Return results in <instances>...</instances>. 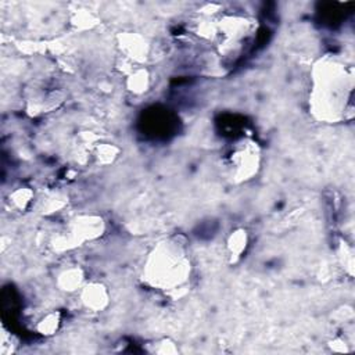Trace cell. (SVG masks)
<instances>
[{"instance_id": "obj_1", "label": "cell", "mask_w": 355, "mask_h": 355, "mask_svg": "<svg viewBox=\"0 0 355 355\" xmlns=\"http://www.w3.org/2000/svg\"><path fill=\"white\" fill-rule=\"evenodd\" d=\"M354 74L334 59L319 60L312 70L309 108L316 119L338 122L352 113Z\"/></svg>"}, {"instance_id": "obj_2", "label": "cell", "mask_w": 355, "mask_h": 355, "mask_svg": "<svg viewBox=\"0 0 355 355\" xmlns=\"http://www.w3.org/2000/svg\"><path fill=\"white\" fill-rule=\"evenodd\" d=\"M191 274L192 265L185 247L172 239L154 246L143 267L146 283L165 293L184 289L191 279Z\"/></svg>"}, {"instance_id": "obj_3", "label": "cell", "mask_w": 355, "mask_h": 355, "mask_svg": "<svg viewBox=\"0 0 355 355\" xmlns=\"http://www.w3.org/2000/svg\"><path fill=\"white\" fill-rule=\"evenodd\" d=\"M106 231V222L100 215L82 214L75 217L63 235L55 240V249L64 251L97 240Z\"/></svg>"}, {"instance_id": "obj_4", "label": "cell", "mask_w": 355, "mask_h": 355, "mask_svg": "<svg viewBox=\"0 0 355 355\" xmlns=\"http://www.w3.org/2000/svg\"><path fill=\"white\" fill-rule=\"evenodd\" d=\"M229 176L236 184L247 182L258 173L261 168V151L256 142L242 140L227 158Z\"/></svg>"}, {"instance_id": "obj_5", "label": "cell", "mask_w": 355, "mask_h": 355, "mask_svg": "<svg viewBox=\"0 0 355 355\" xmlns=\"http://www.w3.org/2000/svg\"><path fill=\"white\" fill-rule=\"evenodd\" d=\"M118 48L122 56L133 66H140L150 55L148 41L140 34L125 32L118 35Z\"/></svg>"}, {"instance_id": "obj_6", "label": "cell", "mask_w": 355, "mask_h": 355, "mask_svg": "<svg viewBox=\"0 0 355 355\" xmlns=\"http://www.w3.org/2000/svg\"><path fill=\"white\" fill-rule=\"evenodd\" d=\"M79 298L88 311L100 312L110 304V291L102 282H86L79 290Z\"/></svg>"}, {"instance_id": "obj_7", "label": "cell", "mask_w": 355, "mask_h": 355, "mask_svg": "<svg viewBox=\"0 0 355 355\" xmlns=\"http://www.w3.org/2000/svg\"><path fill=\"white\" fill-rule=\"evenodd\" d=\"M85 283H86L85 271L78 265L64 268L56 278L57 287L66 293H77L84 287Z\"/></svg>"}, {"instance_id": "obj_8", "label": "cell", "mask_w": 355, "mask_h": 355, "mask_svg": "<svg viewBox=\"0 0 355 355\" xmlns=\"http://www.w3.org/2000/svg\"><path fill=\"white\" fill-rule=\"evenodd\" d=\"M126 89L133 95H143L146 93L151 86V75L150 71L142 66L133 67L126 74L125 81Z\"/></svg>"}, {"instance_id": "obj_9", "label": "cell", "mask_w": 355, "mask_h": 355, "mask_svg": "<svg viewBox=\"0 0 355 355\" xmlns=\"http://www.w3.org/2000/svg\"><path fill=\"white\" fill-rule=\"evenodd\" d=\"M249 246V233L243 228H238L228 236L227 240V250L232 260V262H236L240 260V257L246 253Z\"/></svg>"}, {"instance_id": "obj_10", "label": "cell", "mask_w": 355, "mask_h": 355, "mask_svg": "<svg viewBox=\"0 0 355 355\" xmlns=\"http://www.w3.org/2000/svg\"><path fill=\"white\" fill-rule=\"evenodd\" d=\"M119 147L113 143H96L92 148L90 155L99 165H108L113 164L119 155Z\"/></svg>"}, {"instance_id": "obj_11", "label": "cell", "mask_w": 355, "mask_h": 355, "mask_svg": "<svg viewBox=\"0 0 355 355\" xmlns=\"http://www.w3.org/2000/svg\"><path fill=\"white\" fill-rule=\"evenodd\" d=\"M61 326V314L59 311H52L42 316L37 323V332L42 336H53L59 332Z\"/></svg>"}, {"instance_id": "obj_12", "label": "cell", "mask_w": 355, "mask_h": 355, "mask_svg": "<svg viewBox=\"0 0 355 355\" xmlns=\"http://www.w3.org/2000/svg\"><path fill=\"white\" fill-rule=\"evenodd\" d=\"M9 199L15 209L26 210L34 199V192L30 188H19L10 193Z\"/></svg>"}, {"instance_id": "obj_13", "label": "cell", "mask_w": 355, "mask_h": 355, "mask_svg": "<svg viewBox=\"0 0 355 355\" xmlns=\"http://www.w3.org/2000/svg\"><path fill=\"white\" fill-rule=\"evenodd\" d=\"M153 352L166 355V354H178L180 352V349H178V345L175 343H172L171 340H161L157 343V345L154 344Z\"/></svg>"}, {"instance_id": "obj_14", "label": "cell", "mask_w": 355, "mask_h": 355, "mask_svg": "<svg viewBox=\"0 0 355 355\" xmlns=\"http://www.w3.org/2000/svg\"><path fill=\"white\" fill-rule=\"evenodd\" d=\"M96 23V19L92 13H78L74 19V24L82 30L90 28Z\"/></svg>"}, {"instance_id": "obj_15", "label": "cell", "mask_w": 355, "mask_h": 355, "mask_svg": "<svg viewBox=\"0 0 355 355\" xmlns=\"http://www.w3.org/2000/svg\"><path fill=\"white\" fill-rule=\"evenodd\" d=\"M327 345H329V348H330L333 352H348V351H349L347 343H345L344 340H341V338H334V340H332Z\"/></svg>"}]
</instances>
